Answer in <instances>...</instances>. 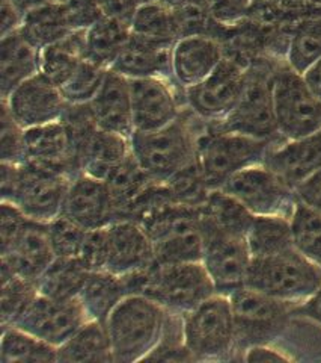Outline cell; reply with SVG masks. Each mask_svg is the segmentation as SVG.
Instances as JSON below:
<instances>
[{
	"label": "cell",
	"instance_id": "1",
	"mask_svg": "<svg viewBox=\"0 0 321 363\" xmlns=\"http://www.w3.org/2000/svg\"><path fill=\"white\" fill-rule=\"evenodd\" d=\"M130 295L141 294L166 312L185 315L217 294L202 262L154 264L148 269L122 276Z\"/></svg>",
	"mask_w": 321,
	"mask_h": 363
},
{
	"label": "cell",
	"instance_id": "2",
	"mask_svg": "<svg viewBox=\"0 0 321 363\" xmlns=\"http://www.w3.org/2000/svg\"><path fill=\"white\" fill-rule=\"evenodd\" d=\"M71 179L32 162H2V201L14 203L30 220L49 224L62 213Z\"/></svg>",
	"mask_w": 321,
	"mask_h": 363
},
{
	"label": "cell",
	"instance_id": "3",
	"mask_svg": "<svg viewBox=\"0 0 321 363\" xmlns=\"http://www.w3.org/2000/svg\"><path fill=\"white\" fill-rule=\"evenodd\" d=\"M166 311L141 294L127 295L109 315L106 327L115 362H141L163 335Z\"/></svg>",
	"mask_w": 321,
	"mask_h": 363
},
{
	"label": "cell",
	"instance_id": "4",
	"mask_svg": "<svg viewBox=\"0 0 321 363\" xmlns=\"http://www.w3.org/2000/svg\"><path fill=\"white\" fill-rule=\"evenodd\" d=\"M132 153L153 182L165 184L182 168L197 161L198 136H194L187 112L154 132H134L130 138Z\"/></svg>",
	"mask_w": 321,
	"mask_h": 363
},
{
	"label": "cell",
	"instance_id": "5",
	"mask_svg": "<svg viewBox=\"0 0 321 363\" xmlns=\"http://www.w3.org/2000/svg\"><path fill=\"white\" fill-rule=\"evenodd\" d=\"M245 286L299 306L320 289L321 267L296 248L250 260Z\"/></svg>",
	"mask_w": 321,
	"mask_h": 363
},
{
	"label": "cell",
	"instance_id": "6",
	"mask_svg": "<svg viewBox=\"0 0 321 363\" xmlns=\"http://www.w3.org/2000/svg\"><path fill=\"white\" fill-rule=\"evenodd\" d=\"M270 140L234 132L211 130L198 136L197 161L209 189H221L238 172L264 164Z\"/></svg>",
	"mask_w": 321,
	"mask_h": 363
},
{
	"label": "cell",
	"instance_id": "7",
	"mask_svg": "<svg viewBox=\"0 0 321 363\" xmlns=\"http://www.w3.org/2000/svg\"><path fill=\"white\" fill-rule=\"evenodd\" d=\"M185 344L194 360L225 359L237 348L235 325L228 295L214 294L182 315Z\"/></svg>",
	"mask_w": 321,
	"mask_h": 363
},
{
	"label": "cell",
	"instance_id": "8",
	"mask_svg": "<svg viewBox=\"0 0 321 363\" xmlns=\"http://www.w3.org/2000/svg\"><path fill=\"white\" fill-rule=\"evenodd\" d=\"M228 297L234 315L235 344L243 351L254 345L272 344L278 339L297 308L296 304L273 298L247 286L234 291Z\"/></svg>",
	"mask_w": 321,
	"mask_h": 363
},
{
	"label": "cell",
	"instance_id": "9",
	"mask_svg": "<svg viewBox=\"0 0 321 363\" xmlns=\"http://www.w3.org/2000/svg\"><path fill=\"white\" fill-rule=\"evenodd\" d=\"M274 120L285 140H297L321 130V100L291 67L272 76Z\"/></svg>",
	"mask_w": 321,
	"mask_h": 363
},
{
	"label": "cell",
	"instance_id": "10",
	"mask_svg": "<svg viewBox=\"0 0 321 363\" xmlns=\"http://www.w3.org/2000/svg\"><path fill=\"white\" fill-rule=\"evenodd\" d=\"M201 212V208H199ZM202 259L217 294L229 295L243 288L250 265V252L245 235L219 229L201 213Z\"/></svg>",
	"mask_w": 321,
	"mask_h": 363
},
{
	"label": "cell",
	"instance_id": "11",
	"mask_svg": "<svg viewBox=\"0 0 321 363\" xmlns=\"http://www.w3.org/2000/svg\"><path fill=\"white\" fill-rule=\"evenodd\" d=\"M235 197L254 215L291 217L296 208V189L264 165H252L229 179L221 188Z\"/></svg>",
	"mask_w": 321,
	"mask_h": 363
},
{
	"label": "cell",
	"instance_id": "12",
	"mask_svg": "<svg viewBox=\"0 0 321 363\" xmlns=\"http://www.w3.org/2000/svg\"><path fill=\"white\" fill-rule=\"evenodd\" d=\"M249 73L235 61L223 58L202 82L185 91L189 109L211 123L226 118L242 99Z\"/></svg>",
	"mask_w": 321,
	"mask_h": 363
},
{
	"label": "cell",
	"instance_id": "13",
	"mask_svg": "<svg viewBox=\"0 0 321 363\" xmlns=\"http://www.w3.org/2000/svg\"><path fill=\"white\" fill-rule=\"evenodd\" d=\"M88 320L78 298L54 300L40 294L14 325L59 348Z\"/></svg>",
	"mask_w": 321,
	"mask_h": 363
},
{
	"label": "cell",
	"instance_id": "14",
	"mask_svg": "<svg viewBox=\"0 0 321 363\" xmlns=\"http://www.w3.org/2000/svg\"><path fill=\"white\" fill-rule=\"evenodd\" d=\"M213 130L234 132L259 140H270L278 135L272 99V77L252 76L242 99L226 118L214 123Z\"/></svg>",
	"mask_w": 321,
	"mask_h": 363
},
{
	"label": "cell",
	"instance_id": "15",
	"mask_svg": "<svg viewBox=\"0 0 321 363\" xmlns=\"http://www.w3.org/2000/svg\"><path fill=\"white\" fill-rule=\"evenodd\" d=\"M9 116L23 129L61 121L68 104L61 89L42 73H37L2 100Z\"/></svg>",
	"mask_w": 321,
	"mask_h": 363
},
{
	"label": "cell",
	"instance_id": "16",
	"mask_svg": "<svg viewBox=\"0 0 321 363\" xmlns=\"http://www.w3.org/2000/svg\"><path fill=\"white\" fill-rule=\"evenodd\" d=\"M62 213L88 230L101 229L121 220L109 185L85 173L71 179Z\"/></svg>",
	"mask_w": 321,
	"mask_h": 363
},
{
	"label": "cell",
	"instance_id": "17",
	"mask_svg": "<svg viewBox=\"0 0 321 363\" xmlns=\"http://www.w3.org/2000/svg\"><path fill=\"white\" fill-rule=\"evenodd\" d=\"M134 132H154L174 123L181 109L170 81L162 77L130 79Z\"/></svg>",
	"mask_w": 321,
	"mask_h": 363
},
{
	"label": "cell",
	"instance_id": "18",
	"mask_svg": "<svg viewBox=\"0 0 321 363\" xmlns=\"http://www.w3.org/2000/svg\"><path fill=\"white\" fill-rule=\"evenodd\" d=\"M28 162L54 169L68 176H77L80 169V153L66 124L54 121L42 126L25 129Z\"/></svg>",
	"mask_w": 321,
	"mask_h": 363
},
{
	"label": "cell",
	"instance_id": "19",
	"mask_svg": "<svg viewBox=\"0 0 321 363\" xmlns=\"http://www.w3.org/2000/svg\"><path fill=\"white\" fill-rule=\"evenodd\" d=\"M0 257L2 265L14 274L38 281L56 257L50 244L49 224L29 218L16 240L0 252Z\"/></svg>",
	"mask_w": 321,
	"mask_h": 363
},
{
	"label": "cell",
	"instance_id": "20",
	"mask_svg": "<svg viewBox=\"0 0 321 363\" xmlns=\"http://www.w3.org/2000/svg\"><path fill=\"white\" fill-rule=\"evenodd\" d=\"M107 233L109 260L106 271L118 276H129L156 264L153 242L137 221H115L107 225Z\"/></svg>",
	"mask_w": 321,
	"mask_h": 363
},
{
	"label": "cell",
	"instance_id": "21",
	"mask_svg": "<svg viewBox=\"0 0 321 363\" xmlns=\"http://www.w3.org/2000/svg\"><path fill=\"white\" fill-rule=\"evenodd\" d=\"M88 105L98 129L121 135L129 140L132 138L134 124L130 82L127 77L109 68L105 82Z\"/></svg>",
	"mask_w": 321,
	"mask_h": 363
},
{
	"label": "cell",
	"instance_id": "22",
	"mask_svg": "<svg viewBox=\"0 0 321 363\" xmlns=\"http://www.w3.org/2000/svg\"><path fill=\"white\" fill-rule=\"evenodd\" d=\"M223 60L221 45L204 35L181 37L172 48L170 68L174 82L186 91L202 82Z\"/></svg>",
	"mask_w": 321,
	"mask_h": 363
},
{
	"label": "cell",
	"instance_id": "23",
	"mask_svg": "<svg viewBox=\"0 0 321 363\" xmlns=\"http://www.w3.org/2000/svg\"><path fill=\"white\" fill-rule=\"evenodd\" d=\"M264 165L296 189L321 169V130L286 140L284 145L267 153Z\"/></svg>",
	"mask_w": 321,
	"mask_h": 363
},
{
	"label": "cell",
	"instance_id": "24",
	"mask_svg": "<svg viewBox=\"0 0 321 363\" xmlns=\"http://www.w3.org/2000/svg\"><path fill=\"white\" fill-rule=\"evenodd\" d=\"M40 53L21 30L11 32L0 43V96L6 99L28 79L40 73Z\"/></svg>",
	"mask_w": 321,
	"mask_h": 363
},
{
	"label": "cell",
	"instance_id": "25",
	"mask_svg": "<svg viewBox=\"0 0 321 363\" xmlns=\"http://www.w3.org/2000/svg\"><path fill=\"white\" fill-rule=\"evenodd\" d=\"M170 52L172 49L169 48H160V45L132 35L110 70L127 77L129 81L145 77H162L174 81L170 68Z\"/></svg>",
	"mask_w": 321,
	"mask_h": 363
},
{
	"label": "cell",
	"instance_id": "26",
	"mask_svg": "<svg viewBox=\"0 0 321 363\" xmlns=\"http://www.w3.org/2000/svg\"><path fill=\"white\" fill-rule=\"evenodd\" d=\"M130 155L129 138L97 128L83 147L80 169L91 177L106 180L113 169L118 168Z\"/></svg>",
	"mask_w": 321,
	"mask_h": 363
},
{
	"label": "cell",
	"instance_id": "27",
	"mask_svg": "<svg viewBox=\"0 0 321 363\" xmlns=\"http://www.w3.org/2000/svg\"><path fill=\"white\" fill-rule=\"evenodd\" d=\"M130 292L124 277L105 269L91 272L78 300L89 320L106 323L113 309Z\"/></svg>",
	"mask_w": 321,
	"mask_h": 363
},
{
	"label": "cell",
	"instance_id": "28",
	"mask_svg": "<svg viewBox=\"0 0 321 363\" xmlns=\"http://www.w3.org/2000/svg\"><path fill=\"white\" fill-rule=\"evenodd\" d=\"M86 30H74L70 35L56 41L40 53V73L62 86L76 68L86 58Z\"/></svg>",
	"mask_w": 321,
	"mask_h": 363
},
{
	"label": "cell",
	"instance_id": "29",
	"mask_svg": "<svg viewBox=\"0 0 321 363\" xmlns=\"http://www.w3.org/2000/svg\"><path fill=\"white\" fill-rule=\"evenodd\" d=\"M57 362H115L106 323L88 320L57 348Z\"/></svg>",
	"mask_w": 321,
	"mask_h": 363
},
{
	"label": "cell",
	"instance_id": "30",
	"mask_svg": "<svg viewBox=\"0 0 321 363\" xmlns=\"http://www.w3.org/2000/svg\"><path fill=\"white\" fill-rule=\"evenodd\" d=\"M132 37L130 25L103 16L85 32L86 58L110 68Z\"/></svg>",
	"mask_w": 321,
	"mask_h": 363
},
{
	"label": "cell",
	"instance_id": "31",
	"mask_svg": "<svg viewBox=\"0 0 321 363\" xmlns=\"http://www.w3.org/2000/svg\"><path fill=\"white\" fill-rule=\"evenodd\" d=\"M89 274L78 257H54L37 281L38 291L54 300L78 298Z\"/></svg>",
	"mask_w": 321,
	"mask_h": 363
},
{
	"label": "cell",
	"instance_id": "32",
	"mask_svg": "<svg viewBox=\"0 0 321 363\" xmlns=\"http://www.w3.org/2000/svg\"><path fill=\"white\" fill-rule=\"evenodd\" d=\"M246 242L252 259L294 248L290 218L282 215H255L246 233Z\"/></svg>",
	"mask_w": 321,
	"mask_h": 363
},
{
	"label": "cell",
	"instance_id": "33",
	"mask_svg": "<svg viewBox=\"0 0 321 363\" xmlns=\"http://www.w3.org/2000/svg\"><path fill=\"white\" fill-rule=\"evenodd\" d=\"M20 30L40 50L74 32L59 0L28 13Z\"/></svg>",
	"mask_w": 321,
	"mask_h": 363
},
{
	"label": "cell",
	"instance_id": "34",
	"mask_svg": "<svg viewBox=\"0 0 321 363\" xmlns=\"http://www.w3.org/2000/svg\"><path fill=\"white\" fill-rule=\"evenodd\" d=\"M132 35L169 49L181 38L175 14L162 4L139 5L132 21Z\"/></svg>",
	"mask_w": 321,
	"mask_h": 363
},
{
	"label": "cell",
	"instance_id": "35",
	"mask_svg": "<svg viewBox=\"0 0 321 363\" xmlns=\"http://www.w3.org/2000/svg\"><path fill=\"white\" fill-rule=\"evenodd\" d=\"M57 362V348L17 325L4 327L0 363Z\"/></svg>",
	"mask_w": 321,
	"mask_h": 363
},
{
	"label": "cell",
	"instance_id": "36",
	"mask_svg": "<svg viewBox=\"0 0 321 363\" xmlns=\"http://www.w3.org/2000/svg\"><path fill=\"white\" fill-rule=\"evenodd\" d=\"M201 213L204 218H207L219 229L245 236L255 217L235 197L223 189L210 191L207 200L201 206Z\"/></svg>",
	"mask_w": 321,
	"mask_h": 363
},
{
	"label": "cell",
	"instance_id": "37",
	"mask_svg": "<svg viewBox=\"0 0 321 363\" xmlns=\"http://www.w3.org/2000/svg\"><path fill=\"white\" fill-rule=\"evenodd\" d=\"M105 182L109 185L115 203H117L121 220L125 218V213L132 204L153 184V180L137 164L133 153L118 168H115Z\"/></svg>",
	"mask_w": 321,
	"mask_h": 363
},
{
	"label": "cell",
	"instance_id": "38",
	"mask_svg": "<svg viewBox=\"0 0 321 363\" xmlns=\"http://www.w3.org/2000/svg\"><path fill=\"white\" fill-rule=\"evenodd\" d=\"M290 224L294 248L321 267V212L297 200Z\"/></svg>",
	"mask_w": 321,
	"mask_h": 363
},
{
	"label": "cell",
	"instance_id": "39",
	"mask_svg": "<svg viewBox=\"0 0 321 363\" xmlns=\"http://www.w3.org/2000/svg\"><path fill=\"white\" fill-rule=\"evenodd\" d=\"M38 295L37 281L20 277L2 265V327L14 325Z\"/></svg>",
	"mask_w": 321,
	"mask_h": 363
},
{
	"label": "cell",
	"instance_id": "40",
	"mask_svg": "<svg viewBox=\"0 0 321 363\" xmlns=\"http://www.w3.org/2000/svg\"><path fill=\"white\" fill-rule=\"evenodd\" d=\"M286 60L288 67L300 74L321 60V16L303 21L296 29L288 45Z\"/></svg>",
	"mask_w": 321,
	"mask_h": 363
},
{
	"label": "cell",
	"instance_id": "41",
	"mask_svg": "<svg viewBox=\"0 0 321 363\" xmlns=\"http://www.w3.org/2000/svg\"><path fill=\"white\" fill-rule=\"evenodd\" d=\"M109 68L85 58L68 81L59 86L68 105H88L97 96Z\"/></svg>",
	"mask_w": 321,
	"mask_h": 363
},
{
	"label": "cell",
	"instance_id": "42",
	"mask_svg": "<svg viewBox=\"0 0 321 363\" xmlns=\"http://www.w3.org/2000/svg\"><path fill=\"white\" fill-rule=\"evenodd\" d=\"M165 185L170 192V197L177 203L192 208H201L210 194V189L205 184L198 161L182 168L181 172L165 182Z\"/></svg>",
	"mask_w": 321,
	"mask_h": 363
},
{
	"label": "cell",
	"instance_id": "43",
	"mask_svg": "<svg viewBox=\"0 0 321 363\" xmlns=\"http://www.w3.org/2000/svg\"><path fill=\"white\" fill-rule=\"evenodd\" d=\"M88 229L65 213L49 223V236L56 257H78Z\"/></svg>",
	"mask_w": 321,
	"mask_h": 363
},
{
	"label": "cell",
	"instance_id": "44",
	"mask_svg": "<svg viewBox=\"0 0 321 363\" xmlns=\"http://www.w3.org/2000/svg\"><path fill=\"white\" fill-rule=\"evenodd\" d=\"M0 157H2V162L14 165H23L28 162L25 129L18 126L4 105L2 129H0Z\"/></svg>",
	"mask_w": 321,
	"mask_h": 363
},
{
	"label": "cell",
	"instance_id": "45",
	"mask_svg": "<svg viewBox=\"0 0 321 363\" xmlns=\"http://www.w3.org/2000/svg\"><path fill=\"white\" fill-rule=\"evenodd\" d=\"M78 259L91 271H105L109 260V233L107 227L88 230L80 250Z\"/></svg>",
	"mask_w": 321,
	"mask_h": 363
},
{
	"label": "cell",
	"instance_id": "46",
	"mask_svg": "<svg viewBox=\"0 0 321 363\" xmlns=\"http://www.w3.org/2000/svg\"><path fill=\"white\" fill-rule=\"evenodd\" d=\"M74 30H86L103 16L100 0H59Z\"/></svg>",
	"mask_w": 321,
	"mask_h": 363
},
{
	"label": "cell",
	"instance_id": "47",
	"mask_svg": "<svg viewBox=\"0 0 321 363\" xmlns=\"http://www.w3.org/2000/svg\"><path fill=\"white\" fill-rule=\"evenodd\" d=\"M29 217L21 212L14 203L2 201L0 204V252L6 250L26 224Z\"/></svg>",
	"mask_w": 321,
	"mask_h": 363
},
{
	"label": "cell",
	"instance_id": "48",
	"mask_svg": "<svg viewBox=\"0 0 321 363\" xmlns=\"http://www.w3.org/2000/svg\"><path fill=\"white\" fill-rule=\"evenodd\" d=\"M103 14L127 23L132 28V21L139 5L136 0H100Z\"/></svg>",
	"mask_w": 321,
	"mask_h": 363
},
{
	"label": "cell",
	"instance_id": "49",
	"mask_svg": "<svg viewBox=\"0 0 321 363\" xmlns=\"http://www.w3.org/2000/svg\"><path fill=\"white\" fill-rule=\"evenodd\" d=\"M297 200L321 212V169L296 188Z\"/></svg>",
	"mask_w": 321,
	"mask_h": 363
},
{
	"label": "cell",
	"instance_id": "50",
	"mask_svg": "<svg viewBox=\"0 0 321 363\" xmlns=\"http://www.w3.org/2000/svg\"><path fill=\"white\" fill-rule=\"evenodd\" d=\"M23 16L17 6L11 2V0H0V25H2V33L0 35L5 37L11 32H16L21 28Z\"/></svg>",
	"mask_w": 321,
	"mask_h": 363
},
{
	"label": "cell",
	"instance_id": "51",
	"mask_svg": "<svg viewBox=\"0 0 321 363\" xmlns=\"http://www.w3.org/2000/svg\"><path fill=\"white\" fill-rule=\"evenodd\" d=\"M246 362H255V363H264V362H288L290 357L281 353L279 350H274L270 347V344L262 345H254L245 350Z\"/></svg>",
	"mask_w": 321,
	"mask_h": 363
},
{
	"label": "cell",
	"instance_id": "52",
	"mask_svg": "<svg viewBox=\"0 0 321 363\" xmlns=\"http://www.w3.org/2000/svg\"><path fill=\"white\" fill-rule=\"evenodd\" d=\"M294 312H299L306 318H311L313 321L321 325V286L313 297H309L306 301L297 306Z\"/></svg>",
	"mask_w": 321,
	"mask_h": 363
},
{
	"label": "cell",
	"instance_id": "53",
	"mask_svg": "<svg viewBox=\"0 0 321 363\" xmlns=\"http://www.w3.org/2000/svg\"><path fill=\"white\" fill-rule=\"evenodd\" d=\"M302 76L313 93L321 100V60L314 62Z\"/></svg>",
	"mask_w": 321,
	"mask_h": 363
},
{
	"label": "cell",
	"instance_id": "54",
	"mask_svg": "<svg viewBox=\"0 0 321 363\" xmlns=\"http://www.w3.org/2000/svg\"><path fill=\"white\" fill-rule=\"evenodd\" d=\"M11 2L17 6V9L23 16H26L28 13H30V11L47 5V4L56 2V0H11Z\"/></svg>",
	"mask_w": 321,
	"mask_h": 363
}]
</instances>
